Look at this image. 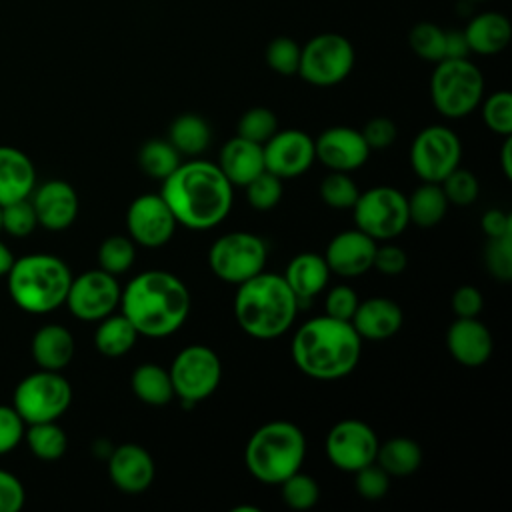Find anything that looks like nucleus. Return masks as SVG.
Wrapping results in <instances>:
<instances>
[{
	"mask_svg": "<svg viewBox=\"0 0 512 512\" xmlns=\"http://www.w3.org/2000/svg\"><path fill=\"white\" fill-rule=\"evenodd\" d=\"M408 202V218L420 228H432L442 222L448 210V200L438 182H422L410 196Z\"/></svg>",
	"mask_w": 512,
	"mask_h": 512,
	"instance_id": "obj_32",
	"label": "nucleus"
},
{
	"mask_svg": "<svg viewBox=\"0 0 512 512\" xmlns=\"http://www.w3.org/2000/svg\"><path fill=\"white\" fill-rule=\"evenodd\" d=\"M138 336V330L122 312H112L100 320L94 334V344L102 356L120 358L132 350Z\"/></svg>",
	"mask_w": 512,
	"mask_h": 512,
	"instance_id": "obj_30",
	"label": "nucleus"
},
{
	"mask_svg": "<svg viewBox=\"0 0 512 512\" xmlns=\"http://www.w3.org/2000/svg\"><path fill=\"white\" fill-rule=\"evenodd\" d=\"M500 164L506 178H512V136H504L502 152H500Z\"/></svg>",
	"mask_w": 512,
	"mask_h": 512,
	"instance_id": "obj_56",
	"label": "nucleus"
},
{
	"mask_svg": "<svg viewBox=\"0 0 512 512\" xmlns=\"http://www.w3.org/2000/svg\"><path fill=\"white\" fill-rule=\"evenodd\" d=\"M30 350L40 368L60 372L74 356V338L70 330L60 324H44L34 332Z\"/></svg>",
	"mask_w": 512,
	"mask_h": 512,
	"instance_id": "obj_28",
	"label": "nucleus"
},
{
	"mask_svg": "<svg viewBox=\"0 0 512 512\" xmlns=\"http://www.w3.org/2000/svg\"><path fill=\"white\" fill-rule=\"evenodd\" d=\"M362 136L368 144L370 150H384V148H390L398 136V128L396 124L386 118V116H376V118H370L364 126H362Z\"/></svg>",
	"mask_w": 512,
	"mask_h": 512,
	"instance_id": "obj_49",
	"label": "nucleus"
},
{
	"mask_svg": "<svg viewBox=\"0 0 512 512\" xmlns=\"http://www.w3.org/2000/svg\"><path fill=\"white\" fill-rule=\"evenodd\" d=\"M358 296L356 292L346 286V284H338L334 288L328 290L326 294V300H324V308H326V314L332 316V318H338V320H348L352 318L356 306H358Z\"/></svg>",
	"mask_w": 512,
	"mask_h": 512,
	"instance_id": "obj_50",
	"label": "nucleus"
},
{
	"mask_svg": "<svg viewBox=\"0 0 512 512\" xmlns=\"http://www.w3.org/2000/svg\"><path fill=\"white\" fill-rule=\"evenodd\" d=\"M24 438V420L14 406L0 404V456L14 450Z\"/></svg>",
	"mask_w": 512,
	"mask_h": 512,
	"instance_id": "obj_48",
	"label": "nucleus"
},
{
	"mask_svg": "<svg viewBox=\"0 0 512 512\" xmlns=\"http://www.w3.org/2000/svg\"><path fill=\"white\" fill-rule=\"evenodd\" d=\"M440 188H442L448 204H454V206H468L478 196V180H476V176L470 170L460 168V166H456L440 182Z\"/></svg>",
	"mask_w": 512,
	"mask_h": 512,
	"instance_id": "obj_44",
	"label": "nucleus"
},
{
	"mask_svg": "<svg viewBox=\"0 0 512 512\" xmlns=\"http://www.w3.org/2000/svg\"><path fill=\"white\" fill-rule=\"evenodd\" d=\"M120 292L122 288L114 274H108L102 268L86 270L72 278L64 304L80 320H102L118 308Z\"/></svg>",
	"mask_w": 512,
	"mask_h": 512,
	"instance_id": "obj_14",
	"label": "nucleus"
},
{
	"mask_svg": "<svg viewBox=\"0 0 512 512\" xmlns=\"http://www.w3.org/2000/svg\"><path fill=\"white\" fill-rule=\"evenodd\" d=\"M376 432L362 420L346 418L326 434V456L342 472H356L374 462L378 450Z\"/></svg>",
	"mask_w": 512,
	"mask_h": 512,
	"instance_id": "obj_15",
	"label": "nucleus"
},
{
	"mask_svg": "<svg viewBox=\"0 0 512 512\" xmlns=\"http://www.w3.org/2000/svg\"><path fill=\"white\" fill-rule=\"evenodd\" d=\"M262 150L266 170L282 180L304 174L316 160L314 140L296 128L276 130L262 144Z\"/></svg>",
	"mask_w": 512,
	"mask_h": 512,
	"instance_id": "obj_17",
	"label": "nucleus"
},
{
	"mask_svg": "<svg viewBox=\"0 0 512 512\" xmlns=\"http://www.w3.org/2000/svg\"><path fill=\"white\" fill-rule=\"evenodd\" d=\"M472 2H484V0H472Z\"/></svg>",
	"mask_w": 512,
	"mask_h": 512,
	"instance_id": "obj_59",
	"label": "nucleus"
},
{
	"mask_svg": "<svg viewBox=\"0 0 512 512\" xmlns=\"http://www.w3.org/2000/svg\"><path fill=\"white\" fill-rule=\"evenodd\" d=\"M484 124L498 136H512V94L498 90L482 102Z\"/></svg>",
	"mask_w": 512,
	"mask_h": 512,
	"instance_id": "obj_42",
	"label": "nucleus"
},
{
	"mask_svg": "<svg viewBox=\"0 0 512 512\" xmlns=\"http://www.w3.org/2000/svg\"><path fill=\"white\" fill-rule=\"evenodd\" d=\"M138 164L150 178L164 180L178 168L180 152L168 140L152 138L138 150Z\"/></svg>",
	"mask_w": 512,
	"mask_h": 512,
	"instance_id": "obj_35",
	"label": "nucleus"
},
{
	"mask_svg": "<svg viewBox=\"0 0 512 512\" xmlns=\"http://www.w3.org/2000/svg\"><path fill=\"white\" fill-rule=\"evenodd\" d=\"M134 258H136V248H134V240L130 236H122V234L108 236L102 240V244L98 248L100 268L114 276L128 272L134 264Z\"/></svg>",
	"mask_w": 512,
	"mask_h": 512,
	"instance_id": "obj_36",
	"label": "nucleus"
},
{
	"mask_svg": "<svg viewBox=\"0 0 512 512\" xmlns=\"http://www.w3.org/2000/svg\"><path fill=\"white\" fill-rule=\"evenodd\" d=\"M156 468L150 452L140 444L114 446L108 456V476L126 494L144 492L154 480Z\"/></svg>",
	"mask_w": 512,
	"mask_h": 512,
	"instance_id": "obj_20",
	"label": "nucleus"
},
{
	"mask_svg": "<svg viewBox=\"0 0 512 512\" xmlns=\"http://www.w3.org/2000/svg\"><path fill=\"white\" fill-rule=\"evenodd\" d=\"M352 214L356 228L374 240H392L410 222L406 196L392 186H374L360 192Z\"/></svg>",
	"mask_w": 512,
	"mask_h": 512,
	"instance_id": "obj_11",
	"label": "nucleus"
},
{
	"mask_svg": "<svg viewBox=\"0 0 512 512\" xmlns=\"http://www.w3.org/2000/svg\"><path fill=\"white\" fill-rule=\"evenodd\" d=\"M484 262L496 280L508 282L512 278V234L490 238L486 244Z\"/></svg>",
	"mask_w": 512,
	"mask_h": 512,
	"instance_id": "obj_46",
	"label": "nucleus"
},
{
	"mask_svg": "<svg viewBox=\"0 0 512 512\" xmlns=\"http://www.w3.org/2000/svg\"><path fill=\"white\" fill-rule=\"evenodd\" d=\"M316 160L336 172H352L366 164L370 148L360 130L350 126H330L314 140Z\"/></svg>",
	"mask_w": 512,
	"mask_h": 512,
	"instance_id": "obj_18",
	"label": "nucleus"
},
{
	"mask_svg": "<svg viewBox=\"0 0 512 512\" xmlns=\"http://www.w3.org/2000/svg\"><path fill=\"white\" fill-rule=\"evenodd\" d=\"M480 226L488 238H500V236L512 234V216L504 210L492 208L482 214Z\"/></svg>",
	"mask_w": 512,
	"mask_h": 512,
	"instance_id": "obj_54",
	"label": "nucleus"
},
{
	"mask_svg": "<svg viewBox=\"0 0 512 512\" xmlns=\"http://www.w3.org/2000/svg\"><path fill=\"white\" fill-rule=\"evenodd\" d=\"M306 458V436L288 420L262 424L250 436L244 462L248 472L262 484H280L298 472Z\"/></svg>",
	"mask_w": 512,
	"mask_h": 512,
	"instance_id": "obj_6",
	"label": "nucleus"
},
{
	"mask_svg": "<svg viewBox=\"0 0 512 512\" xmlns=\"http://www.w3.org/2000/svg\"><path fill=\"white\" fill-rule=\"evenodd\" d=\"M460 156V138L442 124L422 128L410 146V166L422 182L440 184L460 164Z\"/></svg>",
	"mask_w": 512,
	"mask_h": 512,
	"instance_id": "obj_13",
	"label": "nucleus"
},
{
	"mask_svg": "<svg viewBox=\"0 0 512 512\" xmlns=\"http://www.w3.org/2000/svg\"><path fill=\"white\" fill-rule=\"evenodd\" d=\"M12 264H14L12 250L4 242H0V276H6L8 270L12 268Z\"/></svg>",
	"mask_w": 512,
	"mask_h": 512,
	"instance_id": "obj_57",
	"label": "nucleus"
},
{
	"mask_svg": "<svg viewBox=\"0 0 512 512\" xmlns=\"http://www.w3.org/2000/svg\"><path fill=\"white\" fill-rule=\"evenodd\" d=\"M374 462L388 476H410L422 464V450L416 440L406 436H396L378 444Z\"/></svg>",
	"mask_w": 512,
	"mask_h": 512,
	"instance_id": "obj_31",
	"label": "nucleus"
},
{
	"mask_svg": "<svg viewBox=\"0 0 512 512\" xmlns=\"http://www.w3.org/2000/svg\"><path fill=\"white\" fill-rule=\"evenodd\" d=\"M120 312L138 334L166 338L188 318L192 298L186 284L166 270H146L120 292Z\"/></svg>",
	"mask_w": 512,
	"mask_h": 512,
	"instance_id": "obj_2",
	"label": "nucleus"
},
{
	"mask_svg": "<svg viewBox=\"0 0 512 512\" xmlns=\"http://www.w3.org/2000/svg\"><path fill=\"white\" fill-rule=\"evenodd\" d=\"M36 170L32 160L14 146H0V204L28 198L34 192Z\"/></svg>",
	"mask_w": 512,
	"mask_h": 512,
	"instance_id": "obj_26",
	"label": "nucleus"
},
{
	"mask_svg": "<svg viewBox=\"0 0 512 512\" xmlns=\"http://www.w3.org/2000/svg\"><path fill=\"white\" fill-rule=\"evenodd\" d=\"M266 258V242L252 232L222 234L208 250V264L214 276L236 286L260 274L266 266Z\"/></svg>",
	"mask_w": 512,
	"mask_h": 512,
	"instance_id": "obj_10",
	"label": "nucleus"
},
{
	"mask_svg": "<svg viewBox=\"0 0 512 512\" xmlns=\"http://www.w3.org/2000/svg\"><path fill=\"white\" fill-rule=\"evenodd\" d=\"M444 32L434 22H418L410 28L408 44L416 56L436 64L444 58Z\"/></svg>",
	"mask_w": 512,
	"mask_h": 512,
	"instance_id": "obj_37",
	"label": "nucleus"
},
{
	"mask_svg": "<svg viewBox=\"0 0 512 512\" xmlns=\"http://www.w3.org/2000/svg\"><path fill=\"white\" fill-rule=\"evenodd\" d=\"M278 486L282 490V500L292 510H310L312 506H316V502L320 498L318 482L310 474H304L300 470L290 474Z\"/></svg>",
	"mask_w": 512,
	"mask_h": 512,
	"instance_id": "obj_39",
	"label": "nucleus"
},
{
	"mask_svg": "<svg viewBox=\"0 0 512 512\" xmlns=\"http://www.w3.org/2000/svg\"><path fill=\"white\" fill-rule=\"evenodd\" d=\"M376 246V240L362 230H344L328 242L324 260L330 272L344 278H356L372 268Z\"/></svg>",
	"mask_w": 512,
	"mask_h": 512,
	"instance_id": "obj_19",
	"label": "nucleus"
},
{
	"mask_svg": "<svg viewBox=\"0 0 512 512\" xmlns=\"http://www.w3.org/2000/svg\"><path fill=\"white\" fill-rule=\"evenodd\" d=\"M468 54H470V48H468L464 30H446L444 32V58H468Z\"/></svg>",
	"mask_w": 512,
	"mask_h": 512,
	"instance_id": "obj_55",
	"label": "nucleus"
},
{
	"mask_svg": "<svg viewBox=\"0 0 512 512\" xmlns=\"http://www.w3.org/2000/svg\"><path fill=\"white\" fill-rule=\"evenodd\" d=\"M12 400L24 424L48 422L58 420L68 410L72 388L60 372L40 368L16 384Z\"/></svg>",
	"mask_w": 512,
	"mask_h": 512,
	"instance_id": "obj_8",
	"label": "nucleus"
},
{
	"mask_svg": "<svg viewBox=\"0 0 512 512\" xmlns=\"http://www.w3.org/2000/svg\"><path fill=\"white\" fill-rule=\"evenodd\" d=\"M356 474V492L366 498V500H380L386 496L388 488H390V476L376 464H368L360 470L354 472Z\"/></svg>",
	"mask_w": 512,
	"mask_h": 512,
	"instance_id": "obj_47",
	"label": "nucleus"
},
{
	"mask_svg": "<svg viewBox=\"0 0 512 512\" xmlns=\"http://www.w3.org/2000/svg\"><path fill=\"white\" fill-rule=\"evenodd\" d=\"M176 226L178 222L160 194H142L128 206V236L144 248L164 246L174 236Z\"/></svg>",
	"mask_w": 512,
	"mask_h": 512,
	"instance_id": "obj_16",
	"label": "nucleus"
},
{
	"mask_svg": "<svg viewBox=\"0 0 512 512\" xmlns=\"http://www.w3.org/2000/svg\"><path fill=\"white\" fill-rule=\"evenodd\" d=\"M0 230H2V204H0Z\"/></svg>",
	"mask_w": 512,
	"mask_h": 512,
	"instance_id": "obj_58",
	"label": "nucleus"
},
{
	"mask_svg": "<svg viewBox=\"0 0 512 512\" xmlns=\"http://www.w3.org/2000/svg\"><path fill=\"white\" fill-rule=\"evenodd\" d=\"M430 96L442 116L464 118L484 98V76L468 58H444L436 62L430 76Z\"/></svg>",
	"mask_w": 512,
	"mask_h": 512,
	"instance_id": "obj_7",
	"label": "nucleus"
},
{
	"mask_svg": "<svg viewBox=\"0 0 512 512\" xmlns=\"http://www.w3.org/2000/svg\"><path fill=\"white\" fill-rule=\"evenodd\" d=\"M32 206L42 228L60 232L78 216V194L64 180H48L34 192Z\"/></svg>",
	"mask_w": 512,
	"mask_h": 512,
	"instance_id": "obj_21",
	"label": "nucleus"
},
{
	"mask_svg": "<svg viewBox=\"0 0 512 512\" xmlns=\"http://www.w3.org/2000/svg\"><path fill=\"white\" fill-rule=\"evenodd\" d=\"M136 398L150 406H166L174 398L170 372L154 362H144L134 368L130 378Z\"/></svg>",
	"mask_w": 512,
	"mask_h": 512,
	"instance_id": "obj_29",
	"label": "nucleus"
},
{
	"mask_svg": "<svg viewBox=\"0 0 512 512\" xmlns=\"http://www.w3.org/2000/svg\"><path fill=\"white\" fill-rule=\"evenodd\" d=\"M24 438L30 452L40 460H58L68 446V438L64 430L56 424V420L28 424V430H24Z\"/></svg>",
	"mask_w": 512,
	"mask_h": 512,
	"instance_id": "obj_34",
	"label": "nucleus"
},
{
	"mask_svg": "<svg viewBox=\"0 0 512 512\" xmlns=\"http://www.w3.org/2000/svg\"><path fill=\"white\" fill-rule=\"evenodd\" d=\"M276 130H278V118L270 108H264V106H254L246 110L240 116L236 126L238 136L256 144H264Z\"/></svg>",
	"mask_w": 512,
	"mask_h": 512,
	"instance_id": "obj_40",
	"label": "nucleus"
},
{
	"mask_svg": "<svg viewBox=\"0 0 512 512\" xmlns=\"http://www.w3.org/2000/svg\"><path fill=\"white\" fill-rule=\"evenodd\" d=\"M12 302L30 314H48L66 300L72 274L64 260L54 254H26L8 270Z\"/></svg>",
	"mask_w": 512,
	"mask_h": 512,
	"instance_id": "obj_5",
	"label": "nucleus"
},
{
	"mask_svg": "<svg viewBox=\"0 0 512 512\" xmlns=\"http://www.w3.org/2000/svg\"><path fill=\"white\" fill-rule=\"evenodd\" d=\"M38 226L32 200L22 198L2 206V230L12 236H28Z\"/></svg>",
	"mask_w": 512,
	"mask_h": 512,
	"instance_id": "obj_45",
	"label": "nucleus"
},
{
	"mask_svg": "<svg viewBox=\"0 0 512 512\" xmlns=\"http://www.w3.org/2000/svg\"><path fill=\"white\" fill-rule=\"evenodd\" d=\"M408 258L406 252L396 244H382L376 246L372 268H376L384 276H398L406 270Z\"/></svg>",
	"mask_w": 512,
	"mask_h": 512,
	"instance_id": "obj_51",
	"label": "nucleus"
},
{
	"mask_svg": "<svg viewBox=\"0 0 512 512\" xmlns=\"http://www.w3.org/2000/svg\"><path fill=\"white\" fill-rule=\"evenodd\" d=\"M168 372L174 396L196 404L218 388L222 380V362L210 346L190 344L174 356Z\"/></svg>",
	"mask_w": 512,
	"mask_h": 512,
	"instance_id": "obj_12",
	"label": "nucleus"
},
{
	"mask_svg": "<svg viewBox=\"0 0 512 512\" xmlns=\"http://www.w3.org/2000/svg\"><path fill=\"white\" fill-rule=\"evenodd\" d=\"M318 192H320L322 202L336 210L352 208L360 194L356 182L348 176V172H336V170H332L330 174L324 176Z\"/></svg>",
	"mask_w": 512,
	"mask_h": 512,
	"instance_id": "obj_38",
	"label": "nucleus"
},
{
	"mask_svg": "<svg viewBox=\"0 0 512 512\" xmlns=\"http://www.w3.org/2000/svg\"><path fill=\"white\" fill-rule=\"evenodd\" d=\"M464 36L470 52L492 56L508 46L512 38V26L510 20L500 12H482L468 22Z\"/></svg>",
	"mask_w": 512,
	"mask_h": 512,
	"instance_id": "obj_27",
	"label": "nucleus"
},
{
	"mask_svg": "<svg viewBox=\"0 0 512 512\" xmlns=\"http://www.w3.org/2000/svg\"><path fill=\"white\" fill-rule=\"evenodd\" d=\"M400 306L384 296H372L358 302L350 322L362 340L380 342L392 338L402 326Z\"/></svg>",
	"mask_w": 512,
	"mask_h": 512,
	"instance_id": "obj_23",
	"label": "nucleus"
},
{
	"mask_svg": "<svg viewBox=\"0 0 512 512\" xmlns=\"http://www.w3.org/2000/svg\"><path fill=\"white\" fill-rule=\"evenodd\" d=\"M218 166L232 182V186H246L250 180L266 170L262 144L250 142L236 134L222 146Z\"/></svg>",
	"mask_w": 512,
	"mask_h": 512,
	"instance_id": "obj_24",
	"label": "nucleus"
},
{
	"mask_svg": "<svg viewBox=\"0 0 512 512\" xmlns=\"http://www.w3.org/2000/svg\"><path fill=\"white\" fill-rule=\"evenodd\" d=\"M300 52H302V46L294 38L276 36L268 42L264 56H266V64L274 72L282 76H292V74H298Z\"/></svg>",
	"mask_w": 512,
	"mask_h": 512,
	"instance_id": "obj_41",
	"label": "nucleus"
},
{
	"mask_svg": "<svg viewBox=\"0 0 512 512\" xmlns=\"http://www.w3.org/2000/svg\"><path fill=\"white\" fill-rule=\"evenodd\" d=\"M484 298L476 286L464 284L452 294V310L458 318H474L482 312Z\"/></svg>",
	"mask_w": 512,
	"mask_h": 512,
	"instance_id": "obj_52",
	"label": "nucleus"
},
{
	"mask_svg": "<svg viewBox=\"0 0 512 512\" xmlns=\"http://www.w3.org/2000/svg\"><path fill=\"white\" fill-rule=\"evenodd\" d=\"M300 302L282 274L260 272L238 284L234 294V318L256 340H274L294 322Z\"/></svg>",
	"mask_w": 512,
	"mask_h": 512,
	"instance_id": "obj_4",
	"label": "nucleus"
},
{
	"mask_svg": "<svg viewBox=\"0 0 512 512\" xmlns=\"http://www.w3.org/2000/svg\"><path fill=\"white\" fill-rule=\"evenodd\" d=\"M448 352L462 366H482L492 354V334L490 330L474 318H456L446 332Z\"/></svg>",
	"mask_w": 512,
	"mask_h": 512,
	"instance_id": "obj_22",
	"label": "nucleus"
},
{
	"mask_svg": "<svg viewBox=\"0 0 512 512\" xmlns=\"http://www.w3.org/2000/svg\"><path fill=\"white\" fill-rule=\"evenodd\" d=\"M284 280L288 282L290 290L298 298V302H310L314 296H318L330 278V268L324 260V254L318 252H300L296 254L286 270Z\"/></svg>",
	"mask_w": 512,
	"mask_h": 512,
	"instance_id": "obj_25",
	"label": "nucleus"
},
{
	"mask_svg": "<svg viewBox=\"0 0 512 512\" xmlns=\"http://www.w3.org/2000/svg\"><path fill=\"white\" fill-rule=\"evenodd\" d=\"M246 200L254 210L266 212L278 206L282 198V178L274 176L272 172L264 170L246 186Z\"/></svg>",
	"mask_w": 512,
	"mask_h": 512,
	"instance_id": "obj_43",
	"label": "nucleus"
},
{
	"mask_svg": "<svg viewBox=\"0 0 512 512\" xmlns=\"http://www.w3.org/2000/svg\"><path fill=\"white\" fill-rule=\"evenodd\" d=\"M160 196L166 200L180 226L210 230L230 214L234 186L218 164L190 160L180 162L178 168L162 180Z\"/></svg>",
	"mask_w": 512,
	"mask_h": 512,
	"instance_id": "obj_1",
	"label": "nucleus"
},
{
	"mask_svg": "<svg viewBox=\"0 0 512 512\" xmlns=\"http://www.w3.org/2000/svg\"><path fill=\"white\" fill-rule=\"evenodd\" d=\"M352 42L336 32L312 36L300 52L298 74L312 86L328 88L340 84L354 68Z\"/></svg>",
	"mask_w": 512,
	"mask_h": 512,
	"instance_id": "obj_9",
	"label": "nucleus"
},
{
	"mask_svg": "<svg viewBox=\"0 0 512 512\" xmlns=\"http://www.w3.org/2000/svg\"><path fill=\"white\" fill-rule=\"evenodd\" d=\"M362 352V338L352 322L328 314L306 320L292 338L296 368L314 380H338L348 376Z\"/></svg>",
	"mask_w": 512,
	"mask_h": 512,
	"instance_id": "obj_3",
	"label": "nucleus"
},
{
	"mask_svg": "<svg viewBox=\"0 0 512 512\" xmlns=\"http://www.w3.org/2000/svg\"><path fill=\"white\" fill-rule=\"evenodd\" d=\"M212 132L208 122L192 112L180 114L172 120L168 130V142L186 156H198L202 154L210 144Z\"/></svg>",
	"mask_w": 512,
	"mask_h": 512,
	"instance_id": "obj_33",
	"label": "nucleus"
},
{
	"mask_svg": "<svg viewBox=\"0 0 512 512\" xmlns=\"http://www.w3.org/2000/svg\"><path fill=\"white\" fill-rule=\"evenodd\" d=\"M26 500V492L22 482L6 472L0 470V512H16L24 506Z\"/></svg>",
	"mask_w": 512,
	"mask_h": 512,
	"instance_id": "obj_53",
	"label": "nucleus"
}]
</instances>
